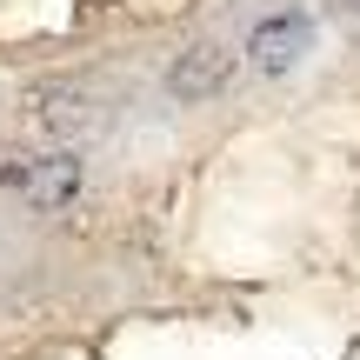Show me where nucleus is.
Returning a JSON list of instances; mask_svg holds the SVG:
<instances>
[{"label": "nucleus", "instance_id": "nucleus-1", "mask_svg": "<svg viewBox=\"0 0 360 360\" xmlns=\"http://www.w3.org/2000/svg\"><path fill=\"white\" fill-rule=\"evenodd\" d=\"M13 193H20L34 214H60V207L80 200V187H87V167H80V154H40V160H20V167L0 174Z\"/></svg>", "mask_w": 360, "mask_h": 360}, {"label": "nucleus", "instance_id": "nucleus-2", "mask_svg": "<svg viewBox=\"0 0 360 360\" xmlns=\"http://www.w3.org/2000/svg\"><path fill=\"white\" fill-rule=\"evenodd\" d=\"M314 47V20L307 13H267V20L247 34V53H254L260 74H287V67H300Z\"/></svg>", "mask_w": 360, "mask_h": 360}, {"label": "nucleus", "instance_id": "nucleus-3", "mask_svg": "<svg viewBox=\"0 0 360 360\" xmlns=\"http://www.w3.org/2000/svg\"><path fill=\"white\" fill-rule=\"evenodd\" d=\"M227 74H233V53L220 47V40H193V47L167 67V94L174 101H207Z\"/></svg>", "mask_w": 360, "mask_h": 360}, {"label": "nucleus", "instance_id": "nucleus-4", "mask_svg": "<svg viewBox=\"0 0 360 360\" xmlns=\"http://www.w3.org/2000/svg\"><path fill=\"white\" fill-rule=\"evenodd\" d=\"M34 120H40V127H53V134L87 127V101L67 94V87H40V94H34Z\"/></svg>", "mask_w": 360, "mask_h": 360}]
</instances>
